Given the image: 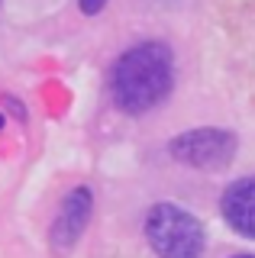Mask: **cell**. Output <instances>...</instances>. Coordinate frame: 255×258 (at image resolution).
Here are the masks:
<instances>
[{
    "instance_id": "6da1fadb",
    "label": "cell",
    "mask_w": 255,
    "mask_h": 258,
    "mask_svg": "<svg viewBox=\"0 0 255 258\" xmlns=\"http://www.w3.org/2000/svg\"><path fill=\"white\" fill-rule=\"evenodd\" d=\"M174 87V55L165 42H139L119 55L110 75L113 103L123 113H149L155 110Z\"/></svg>"
},
{
    "instance_id": "7a4b0ae2",
    "label": "cell",
    "mask_w": 255,
    "mask_h": 258,
    "mask_svg": "<svg viewBox=\"0 0 255 258\" xmlns=\"http://www.w3.org/2000/svg\"><path fill=\"white\" fill-rule=\"evenodd\" d=\"M146 239L158 258H201L204 226L194 213L174 204H155L146 216Z\"/></svg>"
},
{
    "instance_id": "3957f363",
    "label": "cell",
    "mask_w": 255,
    "mask_h": 258,
    "mask_svg": "<svg viewBox=\"0 0 255 258\" xmlns=\"http://www.w3.org/2000/svg\"><path fill=\"white\" fill-rule=\"evenodd\" d=\"M171 158L187 168H201V171H220L226 168L236 155V136L226 129H190V133L174 136L168 145Z\"/></svg>"
},
{
    "instance_id": "277c9868",
    "label": "cell",
    "mask_w": 255,
    "mask_h": 258,
    "mask_svg": "<svg viewBox=\"0 0 255 258\" xmlns=\"http://www.w3.org/2000/svg\"><path fill=\"white\" fill-rule=\"evenodd\" d=\"M91 210H94V197H91L87 187H75L65 197V204H61L58 216H55V223H52V248L58 255L68 252V248L81 239L84 226L91 220Z\"/></svg>"
},
{
    "instance_id": "5b68a950",
    "label": "cell",
    "mask_w": 255,
    "mask_h": 258,
    "mask_svg": "<svg viewBox=\"0 0 255 258\" xmlns=\"http://www.w3.org/2000/svg\"><path fill=\"white\" fill-rule=\"evenodd\" d=\"M220 213L236 232L255 239V177H239L223 190Z\"/></svg>"
},
{
    "instance_id": "8992f818",
    "label": "cell",
    "mask_w": 255,
    "mask_h": 258,
    "mask_svg": "<svg viewBox=\"0 0 255 258\" xmlns=\"http://www.w3.org/2000/svg\"><path fill=\"white\" fill-rule=\"evenodd\" d=\"M103 7H107V0H81V13L87 16H97Z\"/></svg>"
},
{
    "instance_id": "52a82bcc",
    "label": "cell",
    "mask_w": 255,
    "mask_h": 258,
    "mask_svg": "<svg viewBox=\"0 0 255 258\" xmlns=\"http://www.w3.org/2000/svg\"><path fill=\"white\" fill-rule=\"evenodd\" d=\"M236 258H255V255H236Z\"/></svg>"
},
{
    "instance_id": "ba28073f",
    "label": "cell",
    "mask_w": 255,
    "mask_h": 258,
    "mask_svg": "<svg viewBox=\"0 0 255 258\" xmlns=\"http://www.w3.org/2000/svg\"><path fill=\"white\" fill-rule=\"evenodd\" d=\"M0 126H4V116H0Z\"/></svg>"
}]
</instances>
